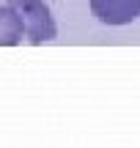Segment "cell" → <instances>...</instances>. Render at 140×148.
<instances>
[{"label":"cell","instance_id":"cell-3","mask_svg":"<svg viewBox=\"0 0 140 148\" xmlns=\"http://www.w3.org/2000/svg\"><path fill=\"white\" fill-rule=\"evenodd\" d=\"M25 38V25L8 3L0 5V47H16Z\"/></svg>","mask_w":140,"mask_h":148},{"label":"cell","instance_id":"cell-1","mask_svg":"<svg viewBox=\"0 0 140 148\" xmlns=\"http://www.w3.org/2000/svg\"><path fill=\"white\" fill-rule=\"evenodd\" d=\"M5 3L19 14L22 25H25V38L30 44H44L58 36L55 16L44 0H5Z\"/></svg>","mask_w":140,"mask_h":148},{"label":"cell","instance_id":"cell-2","mask_svg":"<svg viewBox=\"0 0 140 148\" xmlns=\"http://www.w3.org/2000/svg\"><path fill=\"white\" fill-rule=\"evenodd\" d=\"M91 14L107 27H124L140 16V0H88Z\"/></svg>","mask_w":140,"mask_h":148}]
</instances>
